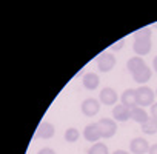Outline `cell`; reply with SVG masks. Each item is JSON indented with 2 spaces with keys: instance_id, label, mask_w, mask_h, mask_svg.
<instances>
[{
  "instance_id": "obj_18",
  "label": "cell",
  "mask_w": 157,
  "mask_h": 154,
  "mask_svg": "<svg viewBox=\"0 0 157 154\" xmlns=\"http://www.w3.org/2000/svg\"><path fill=\"white\" fill-rule=\"evenodd\" d=\"M78 137H80V131H78L77 128H68L65 131V140L72 143V142H77Z\"/></svg>"
},
{
  "instance_id": "obj_1",
  "label": "cell",
  "mask_w": 157,
  "mask_h": 154,
  "mask_svg": "<svg viewBox=\"0 0 157 154\" xmlns=\"http://www.w3.org/2000/svg\"><path fill=\"white\" fill-rule=\"evenodd\" d=\"M152 48V40H151V28H142L134 33V45L132 49L139 57L146 56Z\"/></svg>"
},
{
  "instance_id": "obj_21",
  "label": "cell",
  "mask_w": 157,
  "mask_h": 154,
  "mask_svg": "<svg viewBox=\"0 0 157 154\" xmlns=\"http://www.w3.org/2000/svg\"><path fill=\"white\" fill-rule=\"evenodd\" d=\"M123 42H125V40H123V39H120V40H119V42H117V43H114V45H113V46H111V48H113V49H114V51H119V49H120V48H122V45H123Z\"/></svg>"
},
{
  "instance_id": "obj_2",
  "label": "cell",
  "mask_w": 157,
  "mask_h": 154,
  "mask_svg": "<svg viewBox=\"0 0 157 154\" xmlns=\"http://www.w3.org/2000/svg\"><path fill=\"white\" fill-rule=\"evenodd\" d=\"M136 94H137V105L139 106H151V105H154L155 102H154V99H155V93L149 88V87H146V85H142V87H139L137 90H136Z\"/></svg>"
},
{
  "instance_id": "obj_14",
  "label": "cell",
  "mask_w": 157,
  "mask_h": 154,
  "mask_svg": "<svg viewBox=\"0 0 157 154\" xmlns=\"http://www.w3.org/2000/svg\"><path fill=\"white\" fill-rule=\"evenodd\" d=\"M149 119V114L142 108V106H134V108H131V120H134V122H137V123H140V125H143L146 120Z\"/></svg>"
},
{
  "instance_id": "obj_5",
  "label": "cell",
  "mask_w": 157,
  "mask_h": 154,
  "mask_svg": "<svg viewBox=\"0 0 157 154\" xmlns=\"http://www.w3.org/2000/svg\"><path fill=\"white\" fill-rule=\"evenodd\" d=\"M82 113L86 116V117H94L99 111H100V100L94 99V97H90V99H85L82 102Z\"/></svg>"
},
{
  "instance_id": "obj_25",
  "label": "cell",
  "mask_w": 157,
  "mask_h": 154,
  "mask_svg": "<svg viewBox=\"0 0 157 154\" xmlns=\"http://www.w3.org/2000/svg\"><path fill=\"white\" fill-rule=\"evenodd\" d=\"M155 97H157V90H155Z\"/></svg>"
},
{
  "instance_id": "obj_4",
  "label": "cell",
  "mask_w": 157,
  "mask_h": 154,
  "mask_svg": "<svg viewBox=\"0 0 157 154\" xmlns=\"http://www.w3.org/2000/svg\"><path fill=\"white\" fill-rule=\"evenodd\" d=\"M99 100H100V103H103L106 106H116V103L119 100V94L116 93L114 88L105 87V88H102V91L99 94Z\"/></svg>"
},
{
  "instance_id": "obj_19",
  "label": "cell",
  "mask_w": 157,
  "mask_h": 154,
  "mask_svg": "<svg viewBox=\"0 0 157 154\" xmlns=\"http://www.w3.org/2000/svg\"><path fill=\"white\" fill-rule=\"evenodd\" d=\"M37 154H56V151H54L52 148H49V146H45V148H42Z\"/></svg>"
},
{
  "instance_id": "obj_22",
  "label": "cell",
  "mask_w": 157,
  "mask_h": 154,
  "mask_svg": "<svg viewBox=\"0 0 157 154\" xmlns=\"http://www.w3.org/2000/svg\"><path fill=\"white\" fill-rule=\"evenodd\" d=\"M148 154H157V143L151 145V148H149V152H148Z\"/></svg>"
},
{
  "instance_id": "obj_11",
  "label": "cell",
  "mask_w": 157,
  "mask_h": 154,
  "mask_svg": "<svg viewBox=\"0 0 157 154\" xmlns=\"http://www.w3.org/2000/svg\"><path fill=\"white\" fill-rule=\"evenodd\" d=\"M113 116H114V119L119 120V122H126V120L131 119V110L126 108L125 105L119 103V105H116V106L113 108Z\"/></svg>"
},
{
  "instance_id": "obj_9",
  "label": "cell",
  "mask_w": 157,
  "mask_h": 154,
  "mask_svg": "<svg viewBox=\"0 0 157 154\" xmlns=\"http://www.w3.org/2000/svg\"><path fill=\"white\" fill-rule=\"evenodd\" d=\"M120 102L122 105H125L126 108H134L137 106V94H136V90L129 88V90H125L120 96Z\"/></svg>"
},
{
  "instance_id": "obj_15",
  "label": "cell",
  "mask_w": 157,
  "mask_h": 154,
  "mask_svg": "<svg viewBox=\"0 0 157 154\" xmlns=\"http://www.w3.org/2000/svg\"><path fill=\"white\" fill-rule=\"evenodd\" d=\"M146 63H145V60L142 59V57H139V56H136V57H131L128 62H126V69L131 72V74H134L136 71H139L142 66H145Z\"/></svg>"
},
{
  "instance_id": "obj_6",
  "label": "cell",
  "mask_w": 157,
  "mask_h": 154,
  "mask_svg": "<svg viewBox=\"0 0 157 154\" xmlns=\"http://www.w3.org/2000/svg\"><path fill=\"white\" fill-rule=\"evenodd\" d=\"M97 123H99V128H100V133H102V137L103 139L113 137L116 134V131H117V125L111 119H100Z\"/></svg>"
},
{
  "instance_id": "obj_12",
  "label": "cell",
  "mask_w": 157,
  "mask_h": 154,
  "mask_svg": "<svg viewBox=\"0 0 157 154\" xmlns=\"http://www.w3.org/2000/svg\"><path fill=\"white\" fill-rule=\"evenodd\" d=\"M54 134H56V128L49 122H42L39 125V128H37V137H40V139H45L46 140V139L54 137Z\"/></svg>"
},
{
  "instance_id": "obj_17",
  "label": "cell",
  "mask_w": 157,
  "mask_h": 154,
  "mask_svg": "<svg viewBox=\"0 0 157 154\" xmlns=\"http://www.w3.org/2000/svg\"><path fill=\"white\" fill-rule=\"evenodd\" d=\"M88 154H109L108 151V146L102 142H96L90 149H88Z\"/></svg>"
},
{
  "instance_id": "obj_8",
  "label": "cell",
  "mask_w": 157,
  "mask_h": 154,
  "mask_svg": "<svg viewBox=\"0 0 157 154\" xmlns=\"http://www.w3.org/2000/svg\"><path fill=\"white\" fill-rule=\"evenodd\" d=\"M83 137L88 140V142H99L100 137H102V133H100V128H99V123H90L85 126L83 129Z\"/></svg>"
},
{
  "instance_id": "obj_7",
  "label": "cell",
  "mask_w": 157,
  "mask_h": 154,
  "mask_svg": "<svg viewBox=\"0 0 157 154\" xmlns=\"http://www.w3.org/2000/svg\"><path fill=\"white\" fill-rule=\"evenodd\" d=\"M149 148L151 146H149L148 140L143 137H136L129 142V149L132 154H146V152H149Z\"/></svg>"
},
{
  "instance_id": "obj_13",
  "label": "cell",
  "mask_w": 157,
  "mask_h": 154,
  "mask_svg": "<svg viewBox=\"0 0 157 154\" xmlns=\"http://www.w3.org/2000/svg\"><path fill=\"white\" fill-rule=\"evenodd\" d=\"M151 74H152L151 68H149L148 65H145V66H142L139 71H136V72L132 74V79H134L136 83H146V82L151 79Z\"/></svg>"
},
{
  "instance_id": "obj_3",
  "label": "cell",
  "mask_w": 157,
  "mask_h": 154,
  "mask_svg": "<svg viewBox=\"0 0 157 154\" xmlns=\"http://www.w3.org/2000/svg\"><path fill=\"white\" fill-rule=\"evenodd\" d=\"M116 62H117V60H116L114 54L105 51V52H102V54L97 57V68H99L100 72H109V71L116 66Z\"/></svg>"
},
{
  "instance_id": "obj_23",
  "label": "cell",
  "mask_w": 157,
  "mask_h": 154,
  "mask_svg": "<svg viewBox=\"0 0 157 154\" xmlns=\"http://www.w3.org/2000/svg\"><path fill=\"white\" fill-rule=\"evenodd\" d=\"M152 68H154V71L157 72V56L154 57V60H152Z\"/></svg>"
},
{
  "instance_id": "obj_24",
  "label": "cell",
  "mask_w": 157,
  "mask_h": 154,
  "mask_svg": "<svg viewBox=\"0 0 157 154\" xmlns=\"http://www.w3.org/2000/svg\"><path fill=\"white\" fill-rule=\"evenodd\" d=\"M113 154H129V152H126V151H123V149H117V151H114Z\"/></svg>"
},
{
  "instance_id": "obj_16",
  "label": "cell",
  "mask_w": 157,
  "mask_h": 154,
  "mask_svg": "<svg viewBox=\"0 0 157 154\" xmlns=\"http://www.w3.org/2000/svg\"><path fill=\"white\" fill-rule=\"evenodd\" d=\"M142 133H145V134H148V136L155 134V133H157V120L152 119V117H149V119L142 125Z\"/></svg>"
},
{
  "instance_id": "obj_10",
  "label": "cell",
  "mask_w": 157,
  "mask_h": 154,
  "mask_svg": "<svg viewBox=\"0 0 157 154\" xmlns=\"http://www.w3.org/2000/svg\"><path fill=\"white\" fill-rule=\"evenodd\" d=\"M83 87L86 88V90H90V91H94V90H97L99 88V83H100V77H99V74H96V72H86L85 75H83Z\"/></svg>"
},
{
  "instance_id": "obj_20",
  "label": "cell",
  "mask_w": 157,
  "mask_h": 154,
  "mask_svg": "<svg viewBox=\"0 0 157 154\" xmlns=\"http://www.w3.org/2000/svg\"><path fill=\"white\" fill-rule=\"evenodd\" d=\"M151 117L157 120V102L154 105H151Z\"/></svg>"
}]
</instances>
